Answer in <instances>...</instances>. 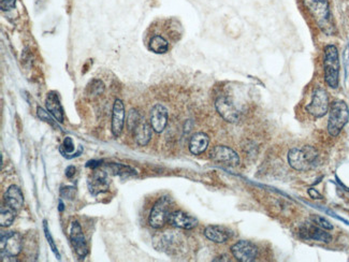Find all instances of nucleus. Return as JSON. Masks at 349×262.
<instances>
[{"mask_svg": "<svg viewBox=\"0 0 349 262\" xmlns=\"http://www.w3.org/2000/svg\"><path fill=\"white\" fill-rule=\"evenodd\" d=\"M317 149L311 145L302 147H294L288 153V162L291 168L298 171H308L317 165L318 162Z\"/></svg>", "mask_w": 349, "mask_h": 262, "instance_id": "nucleus-1", "label": "nucleus"}, {"mask_svg": "<svg viewBox=\"0 0 349 262\" xmlns=\"http://www.w3.org/2000/svg\"><path fill=\"white\" fill-rule=\"evenodd\" d=\"M303 4L324 34L332 35L334 33V24L328 0H303Z\"/></svg>", "mask_w": 349, "mask_h": 262, "instance_id": "nucleus-2", "label": "nucleus"}, {"mask_svg": "<svg viewBox=\"0 0 349 262\" xmlns=\"http://www.w3.org/2000/svg\"><path fill=\"white\" fill-rule=\"evenodd\" d=\"M324 81L331 89H337L339 82V58L337 47L329 44L323 51Z\"/></svg>", "mask_w": 349, "mask_h": 262, "instance_id": "nucleus-3", "label": "nucleus"}, {"mask_svg": "<svg viewBox=\"0 0 349 262\" xmlns=\"http://www.w3.org/2000/svg\"><path fill=\"white\" fill-rule=\"evenodd\" d=\"M349 111L346 103L342 100H337L332 103L330 107L328 132L332 137H337L348 123Z\"/></svg>", "mask_w": 349, "mask_h": 262, "instance_id": "nucleus-4", "label": "nucleus"}, {"mask_svg": "<svg viewBox=\"0 0 349 262\" xmlns=\"http://www.w3.org/2000/svg\"><path fill=\"white\" fill-rule=\"evenodd\" d=\"M170 203H171L170 198L164 197L160 198L155 203V205L153 206L149 217V224L151 227L155 229H160L166 225V222H168L170 214H171L170 213Z\"/></svg>", "mask_w": 349, "mask_h": 262, "instance_id": "nucleus-5", "label": "nucleus"}, {"mask_svg": "<svg viewBox=\"0 0 349 262\" xmlns=\"http://www.w3.org/2000/svg\"><path fill=\"white\" fill-rule=\"evenodd\" d=\"M0 247H2V257L18 256L23 249V237L18 232H2Z\"/></svg>", "mask_w": 349, "mask_h": 262, "instance_id": "nucleus-6", "label": "nucleus"}, {"mask_svg": "<svg viewBox=\"0 0 349 262\" xmlns=\"http://www.w3.org/2000/svg\"><path fill=\"white\" fill-rule=\"evenodd\" d=\"M305 110L316 118L326 115L329 110V97L327 92L323 89H316L313 93L312 101L306 106Z\"/></svg>", "mask_w": 349, "mask_h": 262, "instance_id": "nucleus-7", "label": "nucleus"}, {"mask_svg": "<svg viewBox=\"0 0 349 262\" xmlns=\"http://www.w3.org/2000/svg\"><path fill=\"white\" fill-rule=\"evenodd\" d=\"M299 235L303 240H313L322 243H330L332 235L327 232L326 229L317 226L314 222H305L299 229Z\"/></svg>", "mask_w": 349, "mask_h": 262, "instance_id": "nucleus-8", "label": "nucleus"}, {"mask_svg": "<svg viewBox=\"0 0 349 262\" xmlns=\"http://www.w3.org/2000/svg\"><path fill=\"white\" fill-rule=\"evenodd\" d=\"M211 159L216 163L226 166H237L240 163V157L231 147L225 145L215 146L210 154Z\"/></svg>", "mask_w": 349, "mask_h": 262, "instance_id": "nucleus-9", "label": "nucleus"}, {"mask_svg": "<svg viewBox=\"0 0 349 262\" xmlns=\"http://www.w3.org/2000/svg\"><path fill=\"white\" fill-rule=\"evenodd\" d=\"M69 236L77 256L80 259H84L88 253V246L79 221H72L69 230Z\"/></svg>", "mask_w": 349, "mask_h": 262, "instance_id": "nucleus-10", "label": "nucleus"}, {"mask_svg": "<svg viewBox=\"0 0 349 262\" xmlns=\"http://www.w3.org/2000/svg\"><path fill=\"white\" fill-rule=\"evenodd\" d=\"M233 257L241 262L255 261L258 256V247L249 241L241 240L231 247Z\"/></svg>", "mask_w": 349, "mask_h": 262, "instance_id": "nucleus-11", "label": "nucleus"}, {"mask_svg": "<svg viewBox=\"0 0 349 262\" xmlns=\"http://www.w3.org/2000/svg\"><path fill=\"white\" fill-rule=\"evenodd\" d=\"M215 108L218 114L221 115L225 121L229 123H237L240 120V111L237 106L234 105L231 98L229 97H219L215 102Z\"/></svg>", "mask_w": 349, "mask_h": 262, "instance_id": "nucleus-12", "label": "nucleus"}, {"mask_svg": "<svg viewBox=\"0 0 349 262\" xmlns=\"http://www.w3.org/2000/svg\"><path fill=\"white\" fill-rule=\"evenodd\" d=\"M87 186L89 193L93 196L105 193L110 187V179L107 172L104 171H94L87 180Z\"/></svg>", "mask_w": 349, "mask_h": 262, "instance_id": "nucleus-13", "label": "nucleus"}, {"mask_svg": "<svg viewBox=\"0 0 349 262\" xmlns=\"http://www.w3.org/2000/svg\"><path fill=\"white\" fill-rule=\"evenodd\" d=\"M168 224L175 228L191 230L198 226V219L188 215L183 211H175L170 214Z\"/></svg>", "mask_w": 349, "mask_h": 262, "instance_id": "nucleus-14", "label": "nucleus"}, {"mask_svg": "<svg viewBox=\"0 0 349 262\" xmlns=\"http://www.w3.org/2000/svg\"><path fill=\"white\" fill-rule=\"evenodd\" d=\"M125 124V108L124 103L120 99H116L113 106L112 113V127L111 130L114 137H119L121 131H123Z\"/></svg>", "mask_w": 349, "mask_h": 262, "instance_id": "nucleus-15", "label": "nucleus"}, {"mask_svg": "<svg viewBox=\"0 0 349 262\" xmlns=\"http://www.w3.org/2000/svg\"><path fill=\"white\" fill-rule=\"evenodd\" d=\"M168 124V110L165 106L158 105L154 106L151 111V125L154 131L160 133L165 130Z\"/></svg>", "mask_w": 349, "mask_h": 262, "instance_id": "nucleus-16", "label": "nucleus"}, {"mask_svg": "<svg viewBox=\"0 0 349 262\" xmlns=\"http://www.w3.org/2000/svg\"><path fill=\"white\" fill-rule=\"evenodd\" d=\"M45 106L48 112L54 116L56 121H57L58 123L63 122V118H64L63 109H62L57 93L50 92L47 94L46 99H45Z\"/></svg>", "mask_w": 349, "mask_h": 262, "instance_id": "nucleus-17", "label": "nucleus"}, {"mask_svg": "<svg viewBox=\"0 0 349 262\" xmlns=\"http://www.w3.org/2000/svg\"><path fill=\"white\" fill-rule=\"evenodd\" d=\"M204 235L207 240L214 243H226L230 239V231L223 226H207L204 229Z\"/></svg>", "mask_w": 349, "mask_h": 262, "instance_id": "nucleus-18", "label": "nucleus"}, {"mask_svg": "<svg viewBox=\"0 0 349 262\" xmlns=\"http://www.w3.org/2000/svg\"><path fill=\"white\" fill-rule=\"evenodd\" d=\"M5 201L14 210H21L24 206V196L21 188L16 185H11L5 194Z\"/></svg>", "mask_w": 349, "mask_h": 262, "instance_id": "nucleus-19", "label": "nucleus"}, {"mask_svg": "<svg viewBox=\"0 0 349 262\" xmlns=\"http://www.w3.org/2000/svg\"><path fill=\"white\" fill-rule=\"evenodd\" d=\"M153 127L149 123H146L144 120L141 121V123L135 127L133 130L135 142L140 146H145L149 144V142L152 139L153 136Z\"/></svg>", "mask_w": 349, "mask_h": 262, "instance_id": "nucleus-20", "label": "nucleus"}, {"mask_svg": "<svg viewBox=\"0 0 349 262\" xmlns=\"http://www.w3.org/2000/svg\"><path fill=\"white\" fill-rule=\"evenodd\" d=\"M210 139L204 132L194 133L189 141V150L193 155H200L204 153L208 146Z\"/></svg>", "mask_w": 349, "mask_h": 262, "instance_id": "nucleus-21", "label": "nucleus"}, {"mask_svg": "<svg viewBox=\"0 0 349 262\" xmlns=\"http://www.w3.org/2000/svg\"><path fill=\"white\" fill-rule=\"evenodd\" d=\"M150 50L156 54H165L169 50V43L162 36H154L150 41Z\"/></svg>", "mask_w": 349, "mask_h": 262, "instance_id": "nucleus-22", "label": "nucleus"}, {"mask_svg": "<svg viewBox=\"0 0 349 262\" xmlns=\"http://www.w3.org/2000/svg\"><path fill=\"white\" fill-rule=\"evenodd\" d=\"M15 211L16 210H14L8 204L7 206H2V209H0V226H2L3 228L10 227L15 219V215H16Z\"/></svg>", "mask_w": 349, "mask_h": 262, "instance_id": "nucleus-23", "label": "nucleus"}, {"mask_svg": "<svg viewBox=\"0 0 349 262\" xmlns=\"http://www.w3.org/2000/svg\"><path fill=\"white\" fill-rule=\"evenodd\" d=\"M108 168L113 174L119 176V177H131L136 174V171L132 169L131 166L120 164V163H109Z\"/></svg>", "mask_w": 349, "mask_h": 262, "instance_id": "nucleus-24", "label": "nucleus"}, {"mask_svg": "<svg viewBox=\"0 0 349 262\" xmlns=\"http://www.w3.org/2000/svg\"><path fill=\"white\" fill-rule=\"evenodd\" d=\"M105 86L101 80L98 78H94L91 82L88 83L86 87V92L89 96H99V95L103 94Z\"/></svg>", "mask_w": 349, "mask_h": 262, "instance_id": "nucleus-25", "label": "nucleus"}, {"mask_svg": "<svg viewBox=\"0 0 349 262\" xmlns=\"http://www.w3.org/2000/svg\"><path fill=\"white\" fill-rule=\"evenodd\" d=\"M143 120L142 116L140 115V113L137 112L136 110H130L128 113V117H127V126L129 130H134L135 127L141 123V121Z\"/></svg>", "mask_w": 349, "mask_h": 262, "instance_id": "nucleus-26", "label": "nucleus"}, {"mask_svg": "<svg viewBox=\"0 0 349 262\" xmlns=\"http://www.w3.org/2000/svg\"><path fill=\"white\" fill-rule=\"evenodd\" d=\"M75 143H73L72 139L70 137H66L63 140V143H62V145L60 147V153L62 154V156L66 157L67 154H71L75 152Z\"/></svg>", "mask_w": 349, "mask_h": 262, "instance_id": "nucleus-27", "label": "nucleus"}, {"mask_svg": "<svg viewBox=\"0 0 349 262\" xmlns=\"http://www.w3.org/2000/svg\"><path fill=\"white\" fill-rule=\"evenodd\" d=\"M311 220L314 222V224H316L317 226L323 228V229H326V230H332L333 229V225L331 224V222L329 220H327L326 218H323L319 215H313L311 217Z\"/></svg>", "mask_w": 349, "mask_h": 262, "instance_id": "nucleus-28", "label": "nucleus"}, {"mask_svg": "<svg viewBox=\"0 0 349 262\" xmlns=\"http://www.w3.org/2000/svg\"><path fill=\"white\" fill-rule=\"evenodd\" d=\"M60 195L63 198H67V199L71 200L75 198L76 196V188L75 187H70V186H66V187H61L60 189Z\"/></svg>", "mask_w": 349, "mask_h": 262, "instance_id": "nucleus-29", "label": "nucleus"}, {"mask_svg": "<svg viewBox=\"0 0 349 262\" xmlns=\"http://www.w3.org/2000/svg\"><path fill=\"white\" fill-rule=\"evenodd\" d=\"M37 111H38V116L40 117V120H42V121H44L45 123L50 124V125H52V126L55 125V123H54V121H53V118H52L50 115H48V113L45 112V111H44L42 108L38 107Z\"/></svg>", "mask_w": 349, "mask_h": 262, "instance_id": "nucleus-30", "label": "nucleus"}, {"mask_svg": "<svg viewBox=\"0 0 349 262\" xmlns=\"http://www.w3.org/2000/svg\"><path fill=\"white\" fill-rule=\"evenodd\" d=\"M15 3L16 0H0V7L3 11H9L15 7Z\"/></svg>", "mask_w": 349, "mask_h": 262, "instance_id": "nucleus-31", "label": "nucleus"}, {"mask_svg": "<svg viewBox=\"0 0 349 262\" xmlns=\"http://www.w3.org/2000/svg\"><path fill=\"white\" fill-rule=\"evenodd\" d=\"M44 231H45V235H46L47 242L50 243V246H51L52 250H53V251L56 253V256H58V257H59V255H58V250H57V248H56V246H55V243L53 242L52 236H51V234H50V233H48V230H47V227H46V222H45V221H44Z\"/></svg>", "mask_w": 349, "mask_h": 262, "instance_id": "nucleus-32", "label": "nucleus"}, {"mask_svg": "<svg viewBox=\"0 0 349 262\" xmlns=\"http://www.w3.org/2000/svg\"><path fill=\"white\" fill-rule=\"evenodd\" d=\"M344 62H345V74L347 77L349 74V44H347L344 52Z\"/></svg>", "mask_w": 349, "mask_h": 262, "instance_id": "nucleus-33", "label": "nucleus"}, {"mask_svg": "<svg viewBox=\"0 0 349 262\" xmlns=\"http://www.w3.org/2000/svg\"><path fill=\"white\" fill-rule=\"evenodd\" d=\"M307 193H308V195H310V197L312 198V199H315V200H321V199H323L322 195L318 192L317 189L310 188V189L307 190Z\"/></svg>", "mask_w": 349, "mask_h": 262, "instance_id": "nucleus-34", "label": "nucleus"}, {"mask_svg": "<svg viewBox=\"0 0 349 262\" xmlns=\"http://www.w3.org/2000/svg\"><path fill=\"white\" fill-rule=\"evenodd\" d=\"M76 171H77L76 166H73V165H69L68 168L66 169V177H67L68 179L73 178V177H75V174H76Z\"/></svg>", "mask_w": 349, "mask_h": 262, "instance_id": "nucleus-35", "label": "nucleus"}, {"mask_svg": "<svg viewBox=\"0 0 349 262\" xmlns=\"http://www.w3.org/2000/svg\"><path fill=\"white\" fill-rule=\"evenodd\" d=\"M100 162L99 160H92V161H88L87 162V166H89V168H93V169H96L97 166H99L100 165Z\"/></svg>", "mask_w": 349, "mask_h": 262, "instance_id": "nucleus-36", "label": "nucleus"}, {"mask_svg": "<svg viewBox=\"0 0 349 262\" xmlns=\"http://www.w3.org/2000/svg\"><path fill=\"white\" fill-rule=\"evenodd\" d=\"M62 206H63V204H62L61 202H59V210H60V211H62V210H63Z\"/></svg>", "mask_w": 349, "mask_h": 262, "instance_id": "nucleus-37", "label": "nucleus"}]
</instances>
